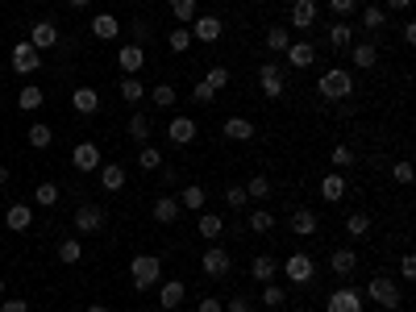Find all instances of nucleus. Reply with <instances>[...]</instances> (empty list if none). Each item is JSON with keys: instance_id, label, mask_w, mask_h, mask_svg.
Segmentation results:
<instances>
[{"instance_id": "obj_44", "label": "nucleus", "mask_w": 416, "mask_h": 312, "mask_svg": "<svg viewBox=\"0 0 416 312\" xmlns=\"http://www.w3.org/2000/svg\"><path fill=\"white\" fill-rule=\"evenodd\" d=\"M346 233H350V238H367V233H371V217H367V213H350V217H346Z\"/></svg>"}, {"instance_id": "obj_59", "label": "nucleus", "mask_w": 416, "mask_h": 312, "mask_svg": "<svg viewBox=\"0 0 416 312\" xmlns=\"http://www.w3.org/2000/svg\"><path fill=\"white\" fill-rule=\"evenodd\" d=\"M404 42H408V46L416 42V21H404Z\"/></svg>"}, {"instance_id": "obj_55", "label": "nucleus", "mask_w": 416, "mask_h": 312, "mask_svg": "<svg viewBox=\"0 0 416 312\" xmlns=\"http://www.w3.org/2000/svg\"><path fill=\"white\" fill-rule=\"evenodd\" d=\"M225 312H254V304H250V296H233V300L225 304Z\"/></svg>"}, {"instance_id": "obj_32", "label": "nucleus", "mask_w": 416, "mask_h": 312, "mask_svg": "<svg viewBox=\"0 0 416 312\" xmlns=\"http://www.w3.org/2000/svg\"><path fill=\"white\" fill-rule=\"evenodd\" d=\"M150 129H154V125H150V117H146V113H133V117H129V138H133L138 146H146V142H150Z\"/></svg>"}, {"instance_id": "obj_13", "label": "nucleus", "mask_w": 416, "mask_h": 312, "mask_svg": "<svg viewBox=\"0 0 416 312\" xmlns=\"http://www.w3.org/2000/svg\"><path fill=\"white\" fill-rule=\"evenodd\" d=\"M196 133H200V125H196L192 117H171V121H167V138H171L175 146H188V142H196Z\"/></svg>"}, {"instance_id": "obj_45", "label": "nucleus", "mask_w": 416, "mask_h": 312, "mask_svg": "<svg viewBox=\"0 0 416 312\" xmlns=\"http://www.w3.org/2000/svg\"><path fill=\"white\" fill-rule=\"evenodd\" d=\"M171 13H175V21L192 25V17L200 13V0H171Z\"/></svg>"}, {"instance_id": "obj_56", "label": "nucleus", "mask_w": 416, "mask_h": 312, "mask_svg": "<svg viewBox=\"0 0 416 312\" xmlns=\"http://www.w3.org/2000/svg\"><path fill=\"white\" fill-rule=\"evenodd\" d=\"M0 312H29V300L13 296V300H0Z\"/></svg>"}, {"instance_id": "obj_48", "label": "nucleus", "mask_w": 416, "mask_h": 312, "mask_svg": "<svg viewBox=\"0 0 416 312\" xmlns=\"http://www.w3.org/2000/svg\"><path fill=\"white\" fill-rule=\"evenodd\" d=\"M150 100H154V108H171V104H175V88H171V83H158V88H150Z\"/></svg>"}, {"instance_id": "obj_41", "label": "nucleus", "mask_w": 416, "mask_h": 312, "mask_svg": "<svg viewBox=\"0 0 416 312\" xmlns=\"http://www.w3.org/2000/svg\"><path fill=\"white\" fill-rule=\"evenodd\" d=\"M246 229H250V233H271V229H275V217H271L267 208H254V213L246 217Z\"/></svg>"}, {"instance_id": "obj_20", "label": "nucleus", "mask_w": 416, "mask_h": 312, "mask_svg": "<svg viewBox=\"0 0 416 312\" xmlns=\"http://www.w3.org/2000/svg\"><path fill=\"white\" fill-rule=\"evenodd\" d=\"M346 192H350V183H346V175H338V171H329V175L321 179V196H325L329 204H338V200H346Z\"/></svg>"}, {"instance_id": "obj_22", "label": "nucleus", "mask_w": 416, "mask_h": 312, "mask_svg": "<svg viewBox=\"0 0 416 312\" xmlns=\"http://www.w3.org/2000/svg\"><path fill=\"white\" fill-rule=\"evenodd\" d=\"M92 33H96L100 42H113V38L121 33V21H117L113 13H96V17H92Z\"/></svg>"}, {"instance_id": "obj_57", "label": "nucleus", "mask_w": 416, "mask_h": 312, "mask_svg": "<svg viewBox=\"0 0 416 312\" xmlns=\"http://www.w3.org/2000/svg\"><path fill=\"white\" fill-rule=\"evenodd\" d=\"M400 275H404L408 284L416 279V258H413V254H404V258H400Z\"/></svg>"}, {"instance_id": "obj_14", "label": "nucleus", "mask_w": 416, "mask_h": 312, "mask_svg": "<svg viewBox=\"0 0 416 312\" xmlns=\"http://www.w3.org/2000/svg\"><path fill=\"white\" fill-rule=\"evenodd\" d=\"M183 296H188V288H183L179 279H163V284H158V309L163 312H175L183 304Z\"/></svg>"}, {"instance_id": "obj_58", "label": "nucleus", "mask_w": 416, "mask_h": 312, "mask_svg": "<svg viewBox=\"0 0 416 312\" xmlns=\"http://www.w3.org/2000/svg\"><path fill=\"white\" fill-rule=\"evenodd\" d=\"M200 312H225V304H221L217 296H204V300H200Z\"/></svg>"}, {"instance_id": "obj_35", "label": "nucleus", "mask_w": 416, "mask_h": 312, "mask_svg": "<svg viewBox=\"0 0 416 312\" xmlns=\"http://www.w3.org/2000/svg\"><path fill=\"white\" fill-rule=\"evenodd\" d=\"M354 63H358V71H371V67L379 63V50H375V42H358V46H354Z\"/></svg>"}, {"instance_id": "obj_7", "label": "nucleus", "mask_w": 416, "mask_h": 312, "mask_svg": "<svg viewBox=\"0 0 416 312\" xmlns=\"http://www.w3.org/2000/svg\"><path fill=\"white\" fill-rule=\"evenodd\" d=\"M221 33H225V21H221L217 13H196V17H192V42H204V46H208V42H217Z\"/></svg>"}, {"instance_id": "obj_47", "label": "nucleus", "mask_w": 416, "mask_h": 312, "mask_svg": "<svg viewBox=\"0 0 416 312\" xmlns=\"http://www.w3.org/2000/svg\"><path fill=\"white\" fill-rule=\"evenodd\" d=\"M33 200H38L42 208H54V204H58V183H38V188H33Z\"/></svg>"}, {"instance_id": "obj_62", "label": "nucleus", "mask_w": 416, "mask_h": 312, "mask_svg": "<svg viewBox=\"0 0 416 312\" xmlns=\"http://www.w3.org/2000/svg\"><path fill=\"white\" fill-rule=\"evenodd\" d=\"M4 183H8V167H0V188H4Z\"/></svg>"}, {"instance_id": "obj_52", "label": "nucleus", "mask_w": 416, "mask_h": 312, "mask_svg": "<svg viewBox=\"0 0 416 312\" xmlns=\"http://www.w3.org/2000/svg\"><path fill=\"white\" fill-rule=\"evenodd\" d=\"M392 179H396L400 188H408V183H413V163H408V158H400V163L392 167Z\"/></svg>"}, {"instance_id": "obj_12", "label": "nucleus", "mask_w": 416, "mask_h": 312, "mask_svg": "<svg viewBox=\"0 0 416 312\" xmlns=\"http://www.w3.org/2000/svg\"><path fill=\"white\" fill-rule=\"evenodd\" d=\"M29 46H33V50L58 46V25H54V21H33V25H29Z\"/></svg>"}, {"instance_id": "obj_6", "label": "nucleus", "mask_w": 416, "mask_h": 312, "mask_svg": "<svg viewBox=\"0 0 416 312\" xmlns=\"http://www.w3.org/2000/svg\"><path fill=\"white\" fill-rule=\"evenodd\" d=\"M325 312H367V296L358 288H338V292H329Z\"/></svg>"}, {"instance_id": "obj_29", "label": "nucleus", "mask_w": 416, "mask_h": 312, "mask_svg": "<svg viewBox=\"0 0 416 312\" xmlns=\"http://www.w3.org/2000/svg\"><path fill=\"white\" fill-rule=\"evenodd\" d=\"M175 200H179V208H188V213H204V188H200V183H188Z\"/></svg>"}, {"instance_id": "obj_3", "label": "nucleus", "mask_w": 416, "mask_h": 312, "mask_svg": "<svg viewBox=\"0 0 416 312\" xmlns=\"http://www.w3.org/2000/svg\"><path fill=\"white\" fill-rule=\"evenodd\" d=\"M367 300H371V304H379L383 312H396L400 304H404V292L392 284V275H375V279L367 284Z\"/></svg>"}, {"instance_id": "obj_19", "label": "nucleus", "mask_w": 416, "mask_h": 312, "mask_svg": "<svg viewBox=\"0 0 416 312\" xmlns=\"http://www.w3.org/2000/svg\"><path fill=\"white\" fill-rule=\"evenodd\" d=\"M221 133H225L229 142H250V138H254L258 129H254V121H246V117H225Z\"/></svg>"}, {"instance_id": "obj_2", "label": "nucleus", "mask_w": 416, "mask_h": 312, "mask_svg": "<svg viewBox=\"0 0 416 312\" xmlns=\"http://www.w3.org/2000/svg\"><path fill=\"white\" fill-rule=\"evenodd\" d=\"M129 279H133L138 292L158 288V284H163V258H154V254H133V258H129Z\"/></svg>"}, {"instance_id": "obj_4", "label": "nucleus", "mask_w": 416, "mask_h": 312, "mask_svg": "<svg viewBox=\"0 0 416 312\" xmlns=\"http://www.w3.org/2000/svg\"><path fill=\"white\" fill-rule=\"evenodd\" d=\"M279 271L288 275V284H313V275H317V258L304 254V250H296L292 258L279 263Z\"/></svg>"}, {"instance_id": "obj_33", "label": "nucleus", "mask_w": 416, "mask_h": 312, "mask_svg": "<svg viewBox=\"0 0 416 312\" xmlns=\"http://www.w3.org/2000/svg\"><path fill=\"white\" fill-rule=\"evenodd\" d=\"M79 258H83V246H79V238H63V242H58V263H63V267H75Z\"/></svg>"}, {"instance_id": "obj_16", "label": "nucleus", "mask_w": 416, "mask_h": 312, "mask_svg": "<svg viewBox=\"0 0 416 312\" xmlns=\"http://www.w3.org/2000/svg\"><path fill=\"white\" fill-rule=\"evenodd\" d=\"M321 17L317 0H292V29H313Z\"/></svg>"}, {"instance_id": "obj_17", "label": "nucleus", "mask_w": 416, "mask_h": 312, "mask_svg": "<svg viewBox=\"0 0 416 312\" xmlns=\"http://www.w3.org/2000/svg\"><path fill=\"white\" fill-rule=\"evenodd\" d=\"M283 54H288V63H292L296 71H308V67L317 63V46H313V42H292Z\"/></svg>"}, {"instance_id": "obj_30", "label": "nucleus", "mask_w": 416, "mask_h": 312, "mask_svg": "<svg viewBox=\"0 0 416 312\" xmlns=\"http://www.w3.org/2000/svg\"><path fill=\"white\" fill-rule=\"evenodd\" d=\"M196 229H200V238H208V242H217V238L225 233V221H221L217 213H200V221H196Z\"/></svg>"}, {"instance_id": "obj_9", "label": "nucleus", "mask_w": 416, "mask_h": 312, "mask_svg": "<svg viewBox=\"0 0 416 312\" xmlns=\"http://www.w3.org/2000/svg\"><path fill=\"white\" fill-rule=\"evenodd\" d=\"M38 67H42V50H33L29 42H17L13 46V71L17 75H33Z\"/></svg>"}, {"instance_id": "obj_1", "label": "nucleus", "mask_w": 416, "mask_h": 312, "mask_svg": "<svg viewBox=\"0 0 416 312\" xmlns=\"http://www.w3.org/2000/svg\"><path fill=\"white\" fill-rule=\"evenodd\" d=\"M317 92H321L329 104H342V100L354 96V75H350L346 67H329V71L317 79Z\"/></svg>"}, {"instance_id": "obj_61", "label": "nucleus", "mask_w": 416, "mask_h": 312, "mask_svg": "<svg viewBox=\"0 0 416 312\" xmlns=\"http://www.w3.org/2000/svg\"><path fill=\"white\" fill-rule=\"evenodd\" d=\"M67 4H71V8H88L92 0H67Z\"/></svg>"}, {"instance_id": "obj_64", "label": "nucleus", "mask_w": 416, "mask_h": 312, "mask_svg": "<svg viewBox=\"0 0 416 312\" xmlns=\"http://www.w3.org/2000/svg\"><path fill=\"white\" fill-rule=\"evenodd\" d=\"M0 300H4V279H0Z\"/></svg>"}, {"instance_id": "obj_11", "label": "nucleus", "mask_w": 416, "mask_h": 312, "mask_svg": "<svg viewBox=\"0 0 416 312\" xmlns=\"http://www.w3.org/2000/svg\"><path fill=\"white\" fill-rule=\"evenodd\" d=\"M354 267H358V250H354V246H338V250L329 254V271H333L338 279H350Z\"/></svg>"}, {"instance_id": "obj_34", "label": "nucleus", "mask_w": 416, "mask_h": 312, "mask_svg": "<svg viewBox=\"0 0 416 312\" xmlns=\"http://www.w3.org/2000/svg\"><path fill=\"white\" fill-rule=\"evenodd\" d=\"M383 25H388V8H379V4H367V8H363V29L379 33Z\"/></svg>"}, {"instance_id": "obj_26", "label": "nucleus", "mask_w": 416, "mask_h": 312, "mask_svg": "<svg viewBox=\"0 0 416 312\" xmlns=\"http://www.w3.org/2000/svg\"><path fill=\"white\" fill-rule=\"evenodd\" d=\"M292 233L296 238H313L317 233V213L313 208H296L292 213Z\"/></svg>"}, {"instance_id": "obj_28", "label": "nucleus", "mask_w": 416, "mask_h": 312, "mask_svg": "<svg viewBox=\"0 0 416 312\" xmlns=\"http://www.w3.org/2000/svg\"><path fill=\"white\" fill-rule=\"evenodd\" d=\"M263 42H267V50H271V54H283V50L292 46V29H288V25H271Z\"/></svg>"}, {"instance_id": "obj_15", "label": "nucleus", "mask_w": 416, "mask_h": 312, "mask_svg": "<svg viewBox=\"0 0 416 312\" xmlns=\"http://www.w3.org/2000/svg\"><path fill=\"white\" fill-rule=\"evenodd\" d=\"M117 67H121V75H138V71L146 67V50H142V46H133V42H129V46H121V50H117Z\"/></svg>"}, {"instance_id": "obj_36", "label": "nucleus", "mask_w": 416, "mask_h": 312, "mask_svg": "<svg viewBox=\"0 0 416 312\" xmlns=\"http://www.w3.org/2000/svg\"><path fill=\"white\" fill-rule=\"evenodd\" d=\"M142 96H146L142 79H138V75H121V100H125V104H138Z\"/></svg>"}, {"instance_id": "obj_43", "label": "nucleus", "mask_w": 416, "mask_h": 312, "mask_svg": "<svg viewBox=\"0 0 416 312\" xmlns=\"http://www.w3.org/2000/svg\"><path fill=\"white\" fill-rule=\"evenodd\" d=\"M138 167H142V171H158V167H163V150L146 142V146L138 150Z\"/></svg>"}, {"instance_id": "obj_18", "label": "nucleus", "mask_w": 416, "mask_h": 312, "mask_svg": "<svg viewBox=\"0 0 416 312\" xmlns=\"http://www.w3.org/2000/svg\"><path fill=\"white\" fill-rule=\"evenodd\" d=\"M71 163H75V171H100V150H96V142H79V146L71 150Z\"/></svg>"}, {"instance_id": "obj_25", "label": "nucleus", "mask_w": 416, "mask_h": 312, "mask_svg": "<svg viewBox=\"0 0 416 312\" xmlns=\"http://www.w3.org/2000/svg\"><path fill=\"white\" fill-rule=\"evenodd\" d=\"M100 183H104V192H121L125 188V167L121 163H100Z\"/></svg>"}, {"instance_id": "obj_40", "label": "nucleus", "mask_w": 416, "mask_h": 312, "mask_svg": "<svg viewBox=\"0 0 416 312\" xmlns=\"http://www.w3.org/2000/svg\"><path fill=\"white\" fill-rule=\"evenodd\" d=\"M242 188H246V196H250L254 204H263V200L271 196V179H267V175H250V183H242Z\"/></svg>"}, {"instance_id": "obj_49", "label": "nucleus", "mask_w": 416, "mask_h": 312, "mask_svg": "<svg viewBox=\"0 0 416 312\" xmlns=\"http://www.w3.org/2000/svg\"><path fill=\"white\" fill-rule=\"evenodd\" d=\"M283 300H288V292L279 284H263V304L267 309H283Z\"/></svg>"}, {"instance_id": "obj_5", "label": "nucleus", "mask_w": 416, "mask_h": 312, "mask_svg": "<svg viewBox=\"0 0 416 312\" xmlns=\"http://www.w3.org/2000/svg\"><path fill=\"white\" fill-rule=\"evenodd\" d=\"M258 88H263V96H267V100H279V96L288 92V83H283V63L267 58V63L258 67Z\"/></svg>"}, {"instance_id": "obj_50", "label": "nucleus", "mask_w": 416, "mask_h": 312, "mask_svg": "<svg viewBox=\"0 0 416 312\" xmlns=\"http://www.w3.org/2000/svg\"><path fill=\"white\" fill-rule=\"evenodd\" d=\"M129 33H133V46H146V42H150V21H146V17H133V21H129Z\"/></svg>"}, {"instance_id": "obj_21", "label": "nucleus", "mask_w": 416, "mask_h": 312, "mask_svg": "<svg viewBox=\"0 0 416 312\" xmlns=\"http://www.w3.org/2000/svg\"><path fill=\"white\" fill-rule=\"evenodd\" d=\"M4 225H8L13 233H25V229L33 225V208H29V204H8V213H4Z\"/></svg>"}, {"instance_id": "obj_24", "label": "nucleus", "mask_w": 416, "mask_h": 312, "mask_svg": "<svg viewBox=\"0 0 416 312\" xmlns=\"http://www.w3.org/2000/svg\"><path fill=\"white\" fill-rule=\"evenodd\" d=\"M179 213H183V208H179L175 196H158V200H154V221H158V225H175Z\"/></svg>"}, {"instance_id": "obj_46", "label": "nucleus", "mask_w": 416, "mask_h": 312, "mask_svg": "<svg viewBox=\"0 0 416 312\" xmlns=\"http://www.w3.org/2000/svg\"><path fill=\"white\" fill-rule=\"evenodd\" d=\"M167 46H171L175 54H183V50L192 46V29H188V25H179V29H171V33H167Z\"/></svg>"}, {"instance_id": "obj_54", "label": "nucleus", "mask_w": 416, "mask_h": 312, "mask_svg": "<svg viewBox=\"0 0 416 312\" xmlns=\"http://www.w3.org/2000/svg\"><path fill=\"white\" fill-rule=\"evenodd\" d=\"M329 8H333L338 17H350V13L358 8V0H329Z\"/></svg>"}, {"instance_id": "obj_8", "label": "nucleus", "mask_w": 416, "mask_h": 312, "mask_svg": "<svg viewBox=\"0 0 416 312\" xmlns=\"http://www.w3.org/2000/svg\"><path fill=\"white\" fill-rule=\"evenodd\" d=\"M200 267H204L208 279H225V275L233 271V258L225 254V246H208V250L200 254Z\"/></svg>"}, {"instance_id": "obj_23", "label": "nucleus", "mask_w": 416, "mask_h": 312, "mask_svg": "<svg viewBox=\"0 0 416 312\" xmlns=\"http://www.w3.org/2000/svg\"><path fill=\"white\" fill-rule=\"evenodd\" d=\"M71 104H75V113L92 117V113L100 108V92H96V88H75V92H71Z\"/></svg>"}, {"instance_id": "obj_39", "label": "nucleus", "mask_w": 416, "mask_h": 312, "mask_svg": "<svg viewBox=\"0 0 416 312\" xmlns=\"http://www.w3.org/2000/svg\"><path fill=\"white\" fill-rule=\"evenodd\" d=\"M329 163H333L338 171H350V167L358 163V154H354V146H346V142H338V146H333V154H329Z\"/></svg>"}, {"instance_id": "obj_10", "label": "nucleus", "mask_w": 416, "mask_h": 312, "mask_svg": "<svg viewBox=\"0 0 416 312\" xmlns=\"http://www.w3.org/2000/svg\"><path fill=\"white\" fill-rule=\"evenodd\" d=\"M75 229L79 233H100L104 229V208L100 204H79L75 208Z\"/></svg>"}, {"instance_id": "obj_60", "label": "nucleus", "mask_w": 416, "mask_h": 312, "mask_svg": "<svg viewBox=\"0 0 416 312\" xmlns=\"http://www.w3.org/2000/svg\"><path fill=\"white\" fill-rule=\"evenodd\" d=\"M408 4H413V0H388V8H392V13H400V8H408Z\"/></svg>"}, {"instance_id": "obj_38", "label": "nucleus", "mask_w": 416, "mask_h": 312, "mask_svg": "<svg viewBox=\"0 0 416 312\" xmlns=\"http://www.w3.org/2000/svg\"><path fill=\"white\" fill-rule=\"evenodd\" d=\"M25 142H29L33 150H46V146L54 142V129H50V125H29V129H25Z\"/></svg>"}, {"instance_id": "obj_53", "label": "nucleus", "mask_w": 416, "mask_h": 312, "mask_svg": "<svg viewBox=\"0 0 416 312\" xmlns=\"http://www.w3.org/2000/svg\"><path fill=\"white\" fill-rule=\"evenodd\" d=\"M192 100H196V104H213V100H217V92H213V88H208V83L200 79V83L192 88Z\"/></svg>"}, {"instance_id": "obj_27", "label": "nucleus", "mask_w": 416, "mask_h": 312, "mask_svg": "<svg viewBox=\"0 0 416 312\" xmlns=\"http://www.w3.org/2000/svg\"><path fill=\"white\" fill-rule=\"evenodd\" d=\"M250 275H254L258 284H275V275H279V263H275L271 254H258V258L250 263Z\"/></svg>"}, {"instance_id": "obj_42", "label": "nucleus", "mask_w": 416, "mask_h": 312, "mask_svg": "<svg viewBox=\"0 0 416 312\" xmlns=\"http://www.w3.org/2000/svg\"><path fill=\"white\" fill-rule=\"evenodd\" d=\"M204 83H208L213 92H225V88H229V67H225V63H213L208 75H204Z\"/></svg>"}, {"instance_id": "obj_31", "label": "nucleus", "mask_w": 416, "mask_h": 312, "mask_svg": "<svg viewBox=\"0 0 416 312\" xmlns=\"http://www.w3.org/2000/svg\"><path fill=\"white\" fill-rule=\"evenodd\" d=\"M329 46H333V50H346V46H354V25H346V21L329 25Z\"/></svg>"}, {"instance_id": "obj_51", "label": "nucleus", "mask_w": 416, "mask_h": 312, "mask_svg": "<svg viewBox=\"0 0 416 312\" xmlns=\"http://www.w3.org/2000/svg\"><path fill=\"white\" fill-rule=\"evenodd\" d=\"M225 204H229V208H246V204H250L246 188H242V183H229V188H225Z\"/></svg>"}, {"instance_id": "obj_37", "label": "nucleus", "mask_w": 416, "mask_h": 312, "mask_svg": "<svg viewBox=\"0 0 416 312\" xmlns=\"http://www.w3.org/2000/svg\"><path fill=\"white\" fill-rule=\"evenodd\" d=\"M42 104H46V92H42V88L17 92V108H21V113H33V108H42Z\"/></svg>"}, {"instance_id": "obj_63", "label": "nucleus", "mask_w": 416, "mask_h": 312, "mask_svg": "<svg viewBox=\"0 0 416 312\" xmlns=\"http://www.w3.org/2000/svg\"><path fill=\"white\" fill-rule=\"evenodd\" d=\"M88 312H108L104 304H88Z\"/></svg>"}]
</instances>
